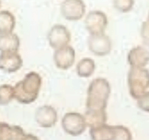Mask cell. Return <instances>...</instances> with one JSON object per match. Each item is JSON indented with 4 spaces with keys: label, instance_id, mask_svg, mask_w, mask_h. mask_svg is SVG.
I'll list each match as a JSON object with an SVG mask.
<instances>
[{
    "label": "cell",
    "instance_id": "cell-1",
    "mask_svg": "<svg viewBox=\"0 0 149 140\" xmlns=\"http://www.w3.org/2000/svg\"><path fill=\"white\" fill-rule=\"evenodd\" d=\"M42 76L35 71H31L18 81L14 87V99L23 104H29L37 99L42 88Z\"/></svg>",
    "mask_w": 149,
    "mask_h": 140
},
{
    "label": "cell",
    "instance_id": "cell-2",
    "mask_svg": "<svg viewBox=\"0 0 149 140\" xmlns=\"http://www.w3.org/2000/svg\"><path fill=\"white\" fill-rule=\"evenodd\" d=\"M110 93L111 86L108 80L102 77L94 79L87 90L86 109L106 110Z\"/></svg>",
    "mask_w": 149,
    "mask_h": 140
},
{
    "label": "cell",
    "instance_id": "cell-3",
    "mask_svg": "<svg viewBox=\"0 0 149 140\" xmlns=\"http://www.w3.org/2000/svg\"><path fill=\"white\" fill-rule=\"evenodd\" d=\"M130 95L138 100L149 88V70L145 67H131L128 73Z\"/></svg>",
    "mask_w": 149,
    "mask_h": 140
},
{
    "label": "cell",
    "instance_id": "cell-4",
    "mask_svg": "<svg viewBox=\"0 0 149 140\" xmlns=\"http://www.w3.org/2000/svg\"><path fill=\"white\" fill-rule=\"evenodd\" d=\"M61 127L67 134L76 137L85 133L87 124L84 115L77 112H69L63 116Z\"/></svg>",
    "mask_w": 149,
    "mask_h": 140
},
{
    "label": "cell",
    "instance_id": "cell-5",
    "mask_svg": "<svg viewBox=\"0 0 149 140\" xmlns=\"http://www.w3.org/2000/svg\"><path fill=\"white\" fill-rule=\"evenodd\" d=\"M70 40L71 34L68 28L61 24H56L52 26L47 34L48 43L54 50L68 46Z\"/></svg>",
    "mask_w": 149,
    "mask_h": 140
},
{
    "label": "cell",
    "instance_id": "cell-6",
    "mask_svg": "<svg viewBox=\"0 0 149 140\" xmlns=\"http://www.w3.org/2000/svg\"><path fill=\"white\" fill-rule=\"evenodd\" d=\"M108 17L106 14L100 10L91 11L86 16L85 25L90 35H98L104 33L108 27Z\"/></svg>",
    "mask_w": 149,
    "mask_h": 140
},
{
    "label": "cell",
    "instance_id": "cell-7",
    "mask_svg": "<svg viewBox=\"0 0 149 140\" xmlns=\"http://www.w3.org/2000/svg\"><path fill=\"white\" fill-rule=\"evenodd\" d=\"M86 6L83 0H64L61 5V13L68 21L80 20L85 14Z\"/></svg>",
    "mask_w": 149,
    "mask_h": 140
},
{
    "label": "cell",
    "instance_id": "cell-8",
    "mask_svg": "<svg viewBox=\"0 0 149 140\" xmlns=\"http://www.w3.org/2000/svg\"><path fill=\"white\" fill-rule=\"evenodd\" d=\"M87 43L91 53L97 56H105L112 50L111 39L105 33L90 35Z\"/></svg>",
    "mask_w": 149,
    "mask_h": 140
},
{
    "label": "cell",
    "instance_id": "cell-9",
    "mask_svg": "<svg viewBox=\"0 0 149 140\" xmlns=\"http://www.w3.org/2000/svg\"><path fill=\"white\" fill-rule=\"evenodd\" d=\"M55 65L62 70L71 68L75 61V51L70 46H66L62 48L55 50L53 54Z\"/></svg>",
    "mask_w": 149,
    "mask_h": 140
},
{
    "label": "cell",
    "instance_id": "cell-10",
    "mask_svg": "<svg viewBox=\"0 0 149 140\" xmlns=\"http://www.w3.org/2000/svg\"><path fill=\"white\" fill-rule=\"evenodd\" d=\"M149 62V42L132 48L128 54V63L131 67H145Z\"/></svg>",
    "mask_w": 149,
    "mask_h": 140
},
{
    "label": "cell",
    "instance_id": "cell-11",
    "mask_svg": "<svg viewBox=\"0 0 149 140\" xmlns=\"http://www.w3.org/2000/svg\"><path fill=\"white\" fill-rule=\"evenodd\" d=\"M57 112L51 105H42L37 109L35 113V120L37 124L45 129L52 128L57 122Z\"/></svg>",
    "mask_w": 149,
    "mask_h": 140
},
{
    "label": "cell",
    "instance_id": "cell-12",
    "mask_svg": "<svg viewBox=\"0 0 149 140\" xmlns=\"http://www.w3.org/2000/svg\"><path fill=\"white\" fill-rule=\"evenodd\" d=\"M23 65L22 58L18 52H1L0 70L7 73H14Z\"/></svg>",
    "mask_w": 149,
    "mask_h": 140
},
{
    "label": "cell",
    "instance_id": "cell-13",
    "mask_svg": "<svg viewBox=\"0 0 149 140\" xmlns=\"http://www.w3.org/2000/svg\"><path fill=\"white\" fill-rule=\"evenodd\" d=\"M85 119L87 127L94 129L106 124L107 113L106 110H88L86 109L85 113Z\"/></svg>",
    "mask_w": 149,
    "mask_h": 140
},
{
    "label": "cell",
    "instance_id": "cell-14",
    "mask_svg": "<svg viewBox=\"0 0 149 140\" xmlns=\"http://www.w3.org/2000/svg\"><path fill=\"white\" fill-rule=\"evenodd\" d=\"M20 47V39L15 33L0 36L1 52H17Z\"/></svg>",
    "mask_w": 149,
    "mask_h": 140
},
{
    "label": "cell",
    "instance_id": "cell-15",
    "mask_svg": "<svg viewBox=\"0 0 149 140\" xmlns=\"http://www.w3.org/2000/svg\"><path fill=\"white\" fill-rule=\"evenodd\" d=\"M16 26L14 15L8 10L0 11V36L13 33Z\"/></svg>",
    "mask_w": 149,
    "mask_h": 140
},
{
    "label": "cell",
    "instance_id": "cell-16",
    "mask_svg": "<svg viewBox=\"0 0 149 140\" xmlns=\"http://www.w3.org/2000/svg\"><path fill=\"white\" fill-rule=\"evenodd\" d=\"M96 65L95 61L85 57L81 59L76 65V73L81 78H88L95 73Z\"/></svg>",
    "mask_w": 149,
    "mask_h": 140
},
{
    "label": "cell",
    "instance_id": "cell-17",
    "mask_svg": "<svg viewBox=\"0 0 149 140\" xmlns=\"http://www.w3.org/2000/svg\"><path fill=\"white\" fill-rule=\"evenodd\" d=\"M113 132V126L108 124L90 129L91 140H112Z\"/></svg>",
    "mask_w": 149,
    "mask_h": 140
},
{
    "label": "cell",
    "instance_id": "cell-18",
    "mask_svg": "<svg viewBox=\"0 0 149 140\" xmlns=\"http://www.w3.org/2000/svg\"><path fill=\"white\" fill-rule=\"evenodd\" d=\"M14 99V87L10 85L0 86V106L8 105Z\"/></svg>",
    "mask_w": 149,
    "mask_h": 140
},
{
    "label": "cell",
    "instance_id": "cell-19",
    "mask_svg": "<svg viewBox=\"0 0 149 140\" xmlns=\"http://www.w3.org/2000/svg\"><path fill=\"white\" fill-rule=\"evenodd\" d=\"M113 136L112 140H133V135L129 129L123 125L113 126Z\"/></svg>",
    "mask_w": 149,
    "mask_h": 140
},
{
    "label": "cell",
    "instance_id": "cell-20",
    "mask_svg": "<svg viewBox=\"0 0 149 140\" xmlns=\"http://www.w3.org/2000/svg\"><path fill=\"white\" fill-rule=\"evenodd\" d=\"M113 5L120 13H128L133 9L134 0H113Z\"/></svg>",
    "mask_w": 149,
    "mask_h": 140
},
{
    "label": "cell",
    "instance_id": "cell-21",
    "mask_svg": "<svg viewBox=\"0 0 149 140\" xmlns=\"http://www.w3.org/2000/svg\"><path fill=\"white\" fill-rule=\"evenodd\" d=\"M138 107L143 112L149 113V91L144 93L137 100Z\"/></svg>",
    "mask_w": 149,
    "mask_h": 140
},
{
    "label": "cell",
    "instance_id": "cell-22",
    "mask_svg": "<svg viewBox=\"0 0 149 140\" xmlns=\"http://www.w3.org/2000/svg\"><path fill=\"white\" fill-rule=\"evenodd\" d=\"M12 132L13 130L11 125L0 122V140H11Z\"/></svg>",
    "mask_w": 149,
    "mask_h": 140
},
{
    "label": "cell",
    "instance_id": "cell-23",
    "mask_svg": "<svg viewBox=\"0 0 149 140\" xmlns=\"http://www.w3.org/2000/svg\"><path fill=\"white\" fill-rule=\"evenodd\" d=\"M12 130H13V132H12L11 140H22L26 135V134L24 133V130L20 126L13 125Z\"/></svg>",
    "mask_w": 149,
    "mask_h": 140
},
{
    "label": "cell",
    "instance_id": "cell-24",
    "mask_svg": "<svg viewBox=\"0 0 149 140\" xmlns=\"http://www.w3.org/2000/svg\"><path fill=\"white\" fill-rule=\"evenodd\" d=\"M141 36L143 39V42H149V21L143 22L141 27Z\"/></svg>",
    "mask_w": 149,
    "mask_h": 140
},
{
    "label": "cell",
    "instance_id": "cell-25",
    "mask_svg": "<svg viewBox=\"0 0 149 140\" xmlns=\"http://www.w3.org/2000/svg\"><path fill=\"white\" fill-rule=\"evenodd\" d=\"M22 140H40V139L37 138L36 135L28 134L25 135V137L23 138V139Z\"/></svg>",
    "mask_w": 149,
    "mask_h": 140
},
{
    "label": "cell",
    "instance_id": "cell-26",
    "mask_svg": "<svg viewBox=\"0 0 149 140\" xmlns=\"http://www.w3.org/2000/svg\"><path fill=\"white\" fill-rule=\"evenodd\" d=\"M0 8H1V1H0Z\"/></svg>",
    "mask_w": 149,
    "mask_h": 140
},
{
    "label": "cell",
    "instance_id": "cell-27",
    "mask_svg": "<svg viewBox=\"0 0 149 140\" xmlns=\"http://www.w3.org/2000/svg\"><path fill=\"white\" fill-rule=\"evenodd\" d=\"M148 21H149V14H148Z\"/></svg>",
    "mask_w": 149,
    "mask_h": 140
}]
</instances>
